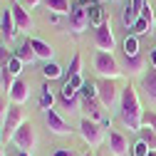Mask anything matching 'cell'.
<instances>
[{"mask_svg":"<svg viewBox=\"0 0 156 156\" xmlns=\"http://www.w3.org/2000/svg\"><path fill=\"white\" fill-rule=\"evenodd\" d=\"M119 119L129 131H139L144 126V109L139 102L134 84H126L122 89V102H119Z\"/></svg>","mask_w":156,"mask_h":156,"instance_id":"cell-1","label":"cell"},{"mask_svg":"<svg viewBox=\"0 0 156 156\" xmlns=\"http://www.w3.org/2000/svg\"><path fill=\"white\" fill-rule=\"evenodd\" d=\"M94 69H97V74L102 80H119L122 72H124L112 52H97L94 55Z\"/></svg>","mask_w":156,"mask_h":156,"instance_id":"cell-2","label":"cell"},{"mask_svg":"<svg viewBox=\"0 0 156 156\" xmlns=\"http://www.w3.org/2000/svg\"><path fill=\"white\" fill-rule=\"evenodd\" d=\"M80 136L89 146H102L107 139V129H104V124L89 119V116H82L80 119Z\"/></svg>","mask_w":156,"mask_h":156,"instance_id":"cell-3","label":"cell"},{"mask_svg":"<svg viewBox=\"0 0 156 156\" xmlns=\"http://www.w3.org/2000/svg\"><path fill=\"white\" fill-rule=\"evenodd\" d=\"M12 144L20 149V151H27V154H32L35 151V146H37V129L30 124V122H25L20 129L15 131V136H12Z\"/></svg>","mask_w":156,"mask_h":156,"instance_id":"cell-4","label":"cell"},{"mask_svg":"<svg viewBox=\"0 0 156 156\" xmlns=\"http://www.w3.org/2000/svg\"><path fill=\"white\" fill-rule=\"evenodd\" d=\"M97 92H99V102L104 107H114L116 102H122V89L116 84V80H99Z\"/></svg>","mask_w":156,"mask_h":156,"instance_id":"cell-5","label":"cell"},{"mask_svg":"<svg viewBox=\"0 0 156 156\" xmlns=\"http://www.w3.org/2000/svg\"><path fill=\"white\" fill-rule=\"evenodd\" d=\"M23 124H25V114H23V107L12 104V107H10V112H8V116H5V122H3V139H5V141H12L15 131L20 129Z\"/></svg>","mask_w":156,"mask_h":156,"instance_id":"cell-6","label":"cell"},{"mask_svg":"<svg viewBox=\"0 0 156 156\" xmlns=\"http://www.w3.org/2000/svg\"><path fill=\"white\" fill-rule=\"evenodd\" d=\"M45 124H47V129H50L55 136H69V134H72L69 122H67V119H65V116L57 112L55 107L45 112Z\"/></svg>","mask_w":156,"mask_h":156,"instance_id":"cell-7","label":"cell"},{"mask_svg":"<svg viewBox=\"0 0 156 156\" xmlns=\"http://www.w3.org/2000/svg\"><path fill=\"white\" fill-rule=\"evenodd\" d=\"M94 47H97V52H112L116 47V37L112 32V23L109 20L102 27L94 30Z\"/></svg>","mask_w":156,"mask_h":156,"instance_id":"cell-8","label":"cell"},{"mask_svg":"<svg viewBox=\"0 0 156 156\" xmlns=\"http://www.w3.org/2000/svg\"><path fill=\"white\" fill-rule=\"evenodd\" d=\"M67 27L74 32V35H82L87 27H89V12H87V8L84 5H80V8H74L72 12H69V20H67Z\"/></svg>","mask_w":156,"mask_h":156,"instance_id":"cell-9","label":"cell"},{"mask_svg":"<svg viewBox=\"0 0 156 156\" xmlns=\"http://www.w3.org/2000/svg\"><path fill=\"white\" fill-rule=\"evenodd\" d=\"M10 10H12L15 25H17V30H20V32H32V30H35V20H32V15H30L20 3H17V0L10 5Z\"/></svg>","mask_w":156,"mask_h":156,"instance_id":"cell-10","label":"cell"},{"mask_svg":"<svg viewBox=\"0 0 156 156\" xmlns=\"http://www.w3.org/2000/svg\"><path fill=\"white\" fill-rule=\"evenodd\" d=\"M109 151L114 156H126L131 149H129V139L119 131V129H112L109 126Z\"/></svg>","mask_w":156,"mask_h":156,"instance_id":"cell-11","label":"cell"},{"mask_svg":"<svg viewBox=\"0 0 156 156\" xmlns=\"http://www.w3.org/2000/svg\"><path fill=\"white\" fill-rule=\"evenodd\" d=\"M8 97H10V102L17 104V107H23L27 99H30V87L25 80H12L10 89H8Z\"/></svg>","mask_w":156,"mask_h":156,"instance_id":"cell-12","label":"cell"},{"mask_svg":"<svg viewBox=\"0 0 156 156\" xmlns=\"http://www.w3.org/2000/svg\"><path fill=\"white\" fill-rule=\"evenodd\" d=\"M82 109L89 114V119L99 122V124H104V126H112L109 119H104V104H102L99 99H82Z\"/></svg>","mask_w":156,"mask_h":156,"instance_id":"cell-13","label":"cell"},{"mask_svg":"<svg viewBox=\"0 0 156 156\" xmlns=\"http://www.w3.org/2000/svg\"><path fill=\"white\" fill-rule=\"evenodd\" d=\"M0 32H3V40L5 42H12L15 37H17V25H15V17H12V10L8 8L5 12H3V17H0Z\"/></svg>","mask_w":156,"mask_h":156,"instance_id":"cell-14","label":"cell"},{"mask_svg":"<svg viewBox=\"0 0 156 156\" xmlns=\"http://www.w3.org/2000/svg\"><path fill=\"white\" fill-rule=\"evenodd\" d=\"M141 89H144V94H146V99L156 107V69H154V67H149V69L141 74Z\"/></svg>","mask_w":156,"mask_h":156,"instance_id":"cell-15","label":"cell"},{"mask_svg":"<svg viewBox=\"0 0 156 156\" xmlns=\"http://www.w3.org/2000/svg\"><path fill=\"white\" fill-rule=\"evenodd\" d=\"M30 42V47L35 50V55H37V60H45V62H52V57H55V50L45 42V40H40V37H32V40H27Z\"/></svg>","mask_w":156,"mask_h":156,"instance_id":"cell-16","label":"cell"},{"mask_svg":"<svg viewBox=\"0 0 156 156\" xmlns=\"http://www.w3.org/2000/svg\"><path fill=\"white\" fill-rule=\"evenodd\" d=\"M144 65H146V57L144 55H136V57H126L124 62V72L136 77V74H144Z\"/></svg>","mask_w":156,"mask_h":156,"instance_id":"cell-17","label":"cell"},{"mask_svg":"<svg viewBox=\"0 0 156 156\" xmlns=\"http://www.w3.org/2000/svg\"><path fill=\"white\" fill-rule=\"evenodd\" d=\"M87 12H89V25H92L94 30H97V27H102V25L109 20V17L104 15V8H102V5H89Z\"/></svg>","mask_w":156,"mask_h":156,"instance_id":"cell-18","label":"cell"},{"mask_svg":"<svg viewBox=\"0 0 156 156\" xmlns=\"http://www.w3.org/2000/svg\"><path fill=\"white\" fill-rule=\"evenodd\" d=\"M60 104L67 114H77L82 109V94H74V97H60Z\"/></svg>","mask_w":156,"mask_h":156,"instance_id":"cell-19","label":"cell"},{"mask_svg":"<svg viewBox=\"0 0 156 156\" xmlns=\"http://www.w3.org/2000/svg\"><path fill=\"white\" fill-rule=\"evenodd\" d=\"M15 57H17L23 65H32V62L37 60V55H35V50L30 47V42H25V45L17 47V50H15Z\"/></svg>","mask_w":156,"mask_h":156,"instance_id":"cell-20","label":"cell"},{"mask_svg":"<svg viewBox=\"0 0 156 156\" xmlns=\"http://www.w3.org/2000/svg\"><path fill=\"white\" fill-rule=\"evenodd\" d=\"M122 50H124L126 57H136V55H141V52H139V37L126 35V37H124V42H122Z\"/></svg>","mask_w":156,"mask_h":156,"instance_id":"cell-21","label":"cell"},{"mask_svg":"<svg viewBox=\"0 0 156 156\" xmlns=\"http://www.w3.org/2000/svg\"><path fill=\"white\" fill-rule=\"evenodd\" d=\"M45 5H47V10H52L55 15H67L69 17V3L67 0H45Z\"/></svg>","mask_w":156,"mask_h":156,"instance_id":"cell-22","label":"cell"},{"mask_svg":"<svg viewBox=\"0 0 156 156\" xmlns=\"http://www.w3.org/2000/svg\"><path fill=\"white\" fill-rule=\"evenodd\" d=\"M156 27L151 25V23H146L144 17H139V20H136L134 25H131V35L134 37H141V35H149V32H154Z\"/></svg>","mask_w":156,"mask_h":156,"instance_id":"cell-23","label":"cell"},{"mask_svg":"<svg viewBox=\"0 0 156 156\" xmlns=\"http://www.w3.org/2000/svg\"><path fill=\"white\" fill-rule=\"evenodd\" d=\"M42 74H45V80H60V77L65 74V69H62L60 65H57V62H45Z\"/></svg>","mask_w":156,"mask_h":156,"instance_id":"cell-24","label":"cell"},{"mask_svg":"<svg viewBox=\"0 0 156 156\" xmlns=\"http://www.w3.org/2000/svg\"><path fill=\"white\" fill-rule=\"evenodd\" d=\"M139 139H141L151 151H156V131H151L149 126H141V129H139Z\"/></svg>","mask_w":156,"mask_h":156,"instance_id":"cell-25","label":"cell"},{"mask_svg":"<svg viewBox=\"0 0 156 156\" xmlns=\"http://www.w3.org/2000/svg\"><path fill=\"white\" fill-rule=\"evenodd\" d=\"M5 69H8V74L12 77V80H20V72H23V62L17 60V57L12 55L10 60H8V65H5Z\"/></svg>","mask_w":156,"mask_h":156,"instance_id":"cell-26","label":"cell"},{"mask_svg":"<svg viewBox=\"0 0 156 156\" xmlns=\"http://www.w3.org/2000/svg\"><path fill=\"white\" fill-rule=\"evenodd\" d=\"M82 99H99V92H97V82H84V87H82Z\"/></svg>","mask_w":156,"mask_h":156,"instance_id":"cell-27","label":"cell"},{"mask_svg":"<svg viewBox=\"0 0 156 156\" xmlns=\"http://www.w3.org/2000/svg\"><path fill=\"white\" fill-rule=\"evenodd\" d=\"M52 104H55V94H52L50 87L45 84V87H42V94H40V107L47 112V109H52Z\"/></svg>","mask_w":156,"mask_h":156,"instance_id":"cell-28","label":"cell"},{"mask_svg":"<svg viewBox=\"0 0 156 156\" xmlns=\"http://www.w3.org/2000/svg\"><path fill=\"white\" fill-rule=\"evenodd\" d=\"M67 74L69 77H80L82 74V55L77 52L74 57H72V62H69V69H67Z\"/></svg>","mask_w":156,"mask_h":156,"instance_id":"cell-29","label":"cell"},{"mask_svg":"<svg viewBox=\"0 0 156 156\" xmlns=\"http://www.w3.org/2000/svg\"><path fill=\"white\" fill-rule=\"evenodd\" d=\"M136 20H139V12H136L131 5H126V8H124V15H122V23H124L126 27H131Z\"/></svg>","mask_w":156,"mask_h":156,"instance_id":"cell-30","label":"cell"},{"mask_svg":"<svg viewBox=\"0 0 156 156\" xmlns=\"http://www.w3.org/2000/svg\"><path fill=\"white\" fill-rule=\"evenodd\" d=\"M10 84H12V77L8 74V69L3 65H0V94H5L10 89Z\"/></svg>","mask_w":156,"mask_h":156,"instance_id":"cell-31","label":"cell"},{"mask_svg":"<svg viewBox=\"0 0 156 156\" xmlns=\"http://www.w3.org/2000/svg\"><path fill=\"white\" fill-rule=\"evenodd\" d=\"M151 154V149L139 139V141H134V146H131V156H149Z\"/></svg>","mask_w":156,"mask_h":156,"instance_id":"cell-32","label":"cell"},{"mask_svg":"<svg viewBox=\"0 0 156 156\" xmlns=\"http://www.w3.org/2000/svg\"><path fill=\"white\" fill-rule=\"evenodd\" d=\"M139 17H144L146 23H151L154 27H156V17H154V8H151V3H144V8H141V15Z\"/></svg>","mask_w":156,"mask_h":156,"instance_id":"cell-33","label":"cell"},{"mask_svg":"<svg viewBox=\"0 0 156 156\" xmlns=\"http://www.w3.org/2000/svg\"><path fill=\"white\" fill-rule=\"evenodd\" d=\"M144 126L156 131V112H144Z\"/></svg>","mask_w":156,"mask_h":156,"instance_id":"cell-34","label":"cell"},{"mask_svg":"<svg viewBox=\"0 0 156 156\" xmlns=\"http://www.w3.org/2000/svg\"><path fill=\"white\" fill-rule=\"evenodd\" d=\"M10 112V104H8V97L5 94H0V122H5V116Z\"/></svg>","mask_w":156,"mask_h":156,"instance_id":"cell-35","label":"cell"},{"mask_svg":"<svg viewBox=\"0 0 156 156\" xmlns=\"http://www.w3.org/2000/svg\"><path fill=\"white\" fill-rule=\"evenodd\" d=\"M74 94H80V92H77L72 84H69V80L62 84V92H60V97H74Z\"/></svg>","mask_w":156,"mask_h":156,"instance_id":"cell-36","label":"cell"},{"mask_svg":"<svg viewBox=\"0 0 156 156\" xmlns=\"http://www.w3.org/2000/svg\"><path fill=\"white\" fill-rule=\"evenodd\" d=\"M84 82H87V80H84L82 74H80V77H69V84H72V87H74L77 92H82V87H84Z\"/></svg>","mask_w":156,"mask_h":156,"instance_id":"cell-37","label":"cell"},{"mask_svg":"<svg viewBox=\"0 0 156 156\" xmlns=\"http://www.w3.org/2000/svg\"><path fill=\"white\" fill-rule=\"evenodd\" d=\"M17 3H20L25 10H32V8H37V5H40L42 0H17Z\"/></svg>","mask_w":156,"mask_h":156,"instance_id":"cell-38","label":"cell"},{"mask_svg":"<svg viewBox=\"0 0 156 156\" xmlns=\"http://www.w3.org/2000/svg\"><path fill=\"white\" fill-rule=\"evenodd\" d=\"M52 156H77V151L74 149H60V151H55Z\"/></svg>","mask_w":156,"mask_h":156,"instance_id":"cell-39","label":"cell"},{"mask_svg":"<svg viewBox=\"0 0 156 156\" xmlns=\"http://www.w3.org/2000/svg\"><path fill=\"white\" fill-rule=\"evenodd\" d=\"M144 3H146V0H131V8H134L136 12H139V15H141V8H144Z\"/></svg>","mask_w":156,"mask_h":156,"instance_id":"cell-40","label":"cell"},{"mask_svg":"<svg viewBox=\"0 0 156 156\" xmlns=\"http://www.w3.org/2000/svg\"><path fill=\"white\" fill-rule=\"evenodd\" d=\"M149 62H151V67L156 69V47H154V50H149Z\"/></svg>","mask_w":156,"mask_h":156,"instance_id":"cell-41","label":"cell"},{"mask_svg":"<svg viewBox=\"0 0 156 156\" xmlns=\"http://www.w3.org/2000/svg\"><path fill=\"white\" fill-rule=\"evenodd\" d=\"M20 156H32V154H27V151H20Z\"/></svg>","mask_w":156,"mask_h":156,"instance_id":"cell-42","label":"cell"},{"mask_svg":"<svg viewBox=\"0 0 156 156\" xmlns=\"http://www.w3.org/2000/svg\"><path fill=\"white\" fill-rule=\"evenodd\" d=\"M0 156H5V149H3V146H0Z\"/></svg>","mask_w":156,"mask_h":156,"instance_id":"cell-43","label":"cell"},{"mask_svg":"<svg viewBox=\"0 0 156 156\" xmlns=\"http://www.w3.org/2000/svg\"><path fill=\"white\" fill-rule=\"evenodd\" d=\"M84 156H94V154H92V151H87V154H84Z\"/></svg>","mask_w":156,"mask_h":156,"instance_id":"cell-44","label":"cell"},{"mask_svg":"<svg viewBox=\"0 0 156 156\" xmlns=\"http://www.w3.org/2000/svg\"><path fill=\"white\" fill-rule=\"evenodd\" d=\"M0 141H3V129H0Z\"/></svg>","mask_w":156,"mask_h":156,"instance_id":"cell-45","label":"cell"},{"mask_svg":"<svg viewBox=\"0 0 156 156\" xmlns=\"http://www.w3.org/2000/svg\"><path fill=\"white\" fill-rule=\"evenodd\" d=\"M82 3H94V0H82Z\"/></svg>","mask_w":156,"mask_h":156,"instance_id":"cell-46","label":"cell"},{"mask_svg":"<svg viewBox=\"0 0 156 156\" xmlns=\"http://www.w3.org/2000/svg\"><path fill=\"white\" fill-rule=\"evenodd\" d=\"M0 57H3V45H0Z\"/></svg>","mask_w":156,"mask_h":156,"instance_id":"cell-47","label":"cell"},{"mask_svg":"<svg viewBox=\"0 0 156 156\" xmlns=\"http://www.w3.org/2000/svg\"><path fill=\"white\" fill-rule=\"evenodd\" d=\"M149 156H156V151H151V154H149Z\"/></svg>","mask_w":156,"mask_h":156,"instance_id":"cell-48","label":"cell"},{"mask_svg":"<svg viewBox=\"0 0 156 156\" xmlns=\"http://www.w3.org/2000/svg\"><path fill=\"white\" fill-rule=\"evenodd\" d=\"M154 35H156V30H154Z\"/></svg>","mask_w":156,"mask_h":156,"instance_id":"cell-49","label":"cell"},{"mask_svg":"<svg viewBox=\"0 0 156 156\" xmlns=\"http://www.w3.org/2000/svg\"><path fill=\"white\" fill-rule=\"evenodd\" d=\"M112 3H114V0H112Z\"/></svg>","mask_w":156,"mask_h":156,"instance_id":"cell-50","label":"cell"}]
</instances>
